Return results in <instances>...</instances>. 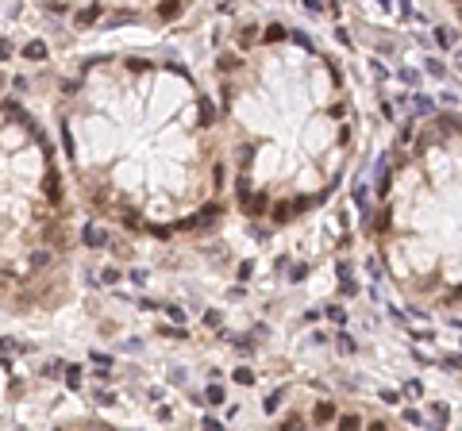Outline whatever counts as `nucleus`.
Returning <instances> with one entry per match:
<instances>
[{
	"instance_id": "obj_14",
	"label": "nucleus",
	"mask_w": 462,
	"mask_h": 431,
	"mask_svg": "<svg viewBox=\"0 0 462 431\" xmlns=\"http://www.w3.org/2000/svg\"><path fill=\"white\" fill-rule=\"evenodd\" d=\"M427 73H431V77H447L443 62H436V58H427Z\"/></svg>"
},
{
	"instance_id": "obj_20",
	"label": "nucleus",
	"mask_w": 462,
	"mask_h": 431,
	"mask_svg": "<svg viewBox=\"0 0 462 431\" xmlns=\"http://www.w3.org/2000/svg\"><path fill=\"white\" fill-rule=\"evenodd\" d=\"M285 35H289L285 27H270V31H266V39H270V43H278V39H285Z\"/></svg>"
},
{
	"instance_id": "obj_12",
	"label": "nucleus",
	"mask_w": 462,
	"mask_h": 431,
	"mask_svg": "<svg viewBox=\"0 0 462 431\" xmlns=\"http://www.w3.org/2000/svg\"><path fill=\"white\" fill-rule=\"evenodd\" d=\"M177 12H181V0H162V16H177Z\"/></svg>"
},
{
	"instance_id": "obj_24",
	"label": "nucleus",
	"mask_w": 462,
	"mask_h": 431,
	"mask_svg": "<svg viewBox=\"0 0 462 431\" xmlns=\"http://www.w3.org/2000/svg\"><path fill=\"white\" fill-rule=\"evenodd\" d=\"M439 127H443V131H454V127H458V116H443V120H439Z\"/></svg>"
},
{
	"instance_id": "obj_30",
	"label": "nucleus",
	"mask_w": 462,
	"mask_h": 431,
	"mask_svg": "<svg viewBox=\"0 0 462 431\" xmlns=\"http://www.w3.org/2000/svg\"><path fill=\"white\" fill-rule=\"evenodd\" d=\"M305 4H308L312 12H323V0H305Z\"/></svg>"
},
{
	"instance_id": "obj_6",
	"label": "nucleus",
	"mask_w": 462,
	"mask_h": 431,
	"mask_svg": "<svg viewBox=\"0 0 462 431\" xmlns=\"http://www.w3.org/2000/svg\"><path fill=\"white\" fill-rule=\"evenodd\" d=\"M436 43L447 50V46H454V43H458V35H454L451 27H436Z\"/></svg>"
},
{
	"instance_id": "obj_8",
	"label": "nucleus",
	"mask_w": 462,
	"mask_h": 431,
	"mask_svg": "<svg viewBox=\"0 0 462 431\" xmlns=\"http://www.w3.org/2000/svg\"><path fill=\"white\" fill-rule=\"evenodd\" d=\"M431 420L447 427V423H451V408H447V405H431Z\"/></svg>"
},
{
	"instance_id": "obj_1",
	"label": "nucleus",
	"mask_w": 462,
	"mask_h": 431,
	"mask_svg": "<svg viewBox=\"0 0 462 431\" xmlns=\"http://www.w3.org/2000/svg\"><path fill=\"white\" fill-rule=\"evenodd\" d=\"M81 239H85V247H108V231H104V227H96V224H85Z\"/></svg>"
},
{
	"instance_id": "obj_28",
	"label": "nucleus",
	"mask_w": 462,
	"mask_h": 431,
	"mask_svg": "<svg viewBox=\"0 0 462 431\" xmlns=\"http://www.w3.org/2000/svg\"><path fill=\"white\" fill-rule=\"evenodd\" d=\"M8 54H12V43H4V39H0V62L8 58Z\"/></svg>"
},
{
	"instance_id": "obj_3",
	"label": "nucleus",
	"mask_w": 462,
	"mask_h": 431,
	"mask_svg": "<svg viewBox=\"0 0 462 431\" xmlns=\"http://www.w3.org/2000/svg\"><path fill=\"white\" fill-rule=\"evenodd\" d=\"M374 177H377V193H389V177H393V170H389V162H385V158L377 162V173H374Z\"/></svg>"
},
{
	"instance_id": "obj_25",
	"label": "nucleus",
	"mask_w": 462,
	"mask_h": 431,
	"mask_svg": "<svg viewBox=\"0 0 462 431\" xmlns=\"http://www.w3.org/2000/svg\"><path fill=\"white\" fill-rule=\"evenodd\" d=\"M339 351L350 354V351H355V339H350V335H339Z\"/></svg>"
},
{
	"instance_id": "obj_16",
	"label": "nucleus",
	"mask_w": 462,
	"mask_h": 431,
	"mask_svg": "<svg viewBox=\"0 0 462 431\" xmlns=\"http://www.w3.org/2000/svg\"><path fill=\"white\" fill-rule=\"evenodd\" d=\"M266 208H270V200H266V197L251 200V216H262V212H266Z\"/></svg>"
},
{
	"instance_id": "obj_17",
	"label": "nucleus",
	"mask_w": 462,
	"mask_h": 431,
	"mask_svg": "<svg viewBox=\"0 0 462 431\" xmlns=\"http://www.w3.org/2000/svg\"><path fill=\"white\" fill-rule=\"evenodd\" d=\"M235 381H239V385H254V373H251V370H243V366H239V370H235Z\"/></svg>"
},
{
	"instance_id": "obj_13",
	"label": "nucleus",
	"mask_w": 462,
	"mask_h": 431,
	"mask_svg": "<svg viewBox=\"0 0 462 431\" xmlns=\"http://www.w3.org/2000/svg\"><path fill=\"white\" fill-rule=\"evenodd\" d=\"M227 343L235 346V351H243V354H247V351H254V339H231V335H227Z\"/></svg>"
},
{
	"instance_id": "obj_7",
	"label": "nucleus",
	"mask_w": 462,
	"mask_h": 431,
	"mask_svg": "<svg viewBox=\"0 0 462 431\" xmlns=\"http://www.w3.org/2000/svg\"><path fill=\"white\" fill-rule=\"evenodd\" d=\"M312 416H316V420H320V423L335 420V405H328V400H320V405H316V412H312Z\"/></svg>"
},
{
	"instance_id": "obj_4",
	"label": "nucleus",
	"mask_w": 462,
	"mask_h": 431,
	"mask_svg": "<svg viewBox=\"0 0 462 431\" xmlns=\"http://www.w3.org/2000/svg\"><path fill=\"white\" fill-rule=\"evenodd\" d=\"M197 112H201V123H204V127H208V123H216V108H212V100H208V96H201Z\"/></svg>"
},
{
	"instance_id": "obj_5",
	"label": "nucleus",
	"mask_w": 462,
	"mask_h": 431,
	"mask_svg": "<svg viewBox=\"0 0 462 431\" xmlns=\"http://www.w3.org/2000/svg\"><path fill=\"white\" fill-rule=\"evenodd\" d=\"M224 400H227V397H224V385H216V381H212V385L204 389V405H224Z\"/></svg>"
},
{
	"instance_id": "obj_31",
	"label": "nucleus",
	"mask_w": 462,
	"mask_h": 431,
	"mask_svg": "<svg viewBox=\"0 0 462 431\" xmlns=\"http://www.w3.org/2000/svg\"><path fill=\"white\" fill-rule=\"evenodd\" d=\"M377 4H382V8H389V0H377Z\"/></svg>"
},
{
	"instance_id": "obj_19",
	"label": "nucleus",
	"mask_w": 462,
	"mask_h": 431,
	"mask_svg": "<svg viewBox=\"0 0 462 431\" xmlns=\"http://www.w3.org/2000/svg\"><path fill=\"white\" fill-rule=\"evenodd\" d=\"M377 397H382L385 405H397V400H401V393H393V389H382V393H377Z\"/></svg>"
},
{
	"instance_id": "obj_9",
	"label": "nucleus",
	"mask_w": 462,
	"mask_h": 431,
	"mask_svg": "<svg viewBox=\"0 0 462 431\" xmlns=\"http://www.w3.org/2000/svg\"><path fill=\"white\" fill-rule=\"evenodd\" d=\"M412 112L416 116H431V100H427V96H412Z\"/></svg>"
},
{
	"instance_id": "obj_10",
	"label": "nucleus",
	"mask_w": 462,
	"mask_h": 431,
	"mask_svg": "<svg viewBox=\"0 0 462 431\" xmlns=\"http://www.w3.org/2000/svg\"><path fill=\"white\" fill-rule=\"evenodd\" d=\"M443 370H462V354H443Z\"/></svg>"
},
{
	"instance_id": "obj_23",
	"label": "nucleus",
	"mask_w": 462,
	"mask_h": 431,
	"mask_svg": "<svg viewBox=\"0 0 462 431\" xmlns=\"http://www.w3.org/2000/svg\"><path fill=\"white\" fill-rule=\"evenodd\" d=\"M251 274H254V262H243L239 266V281H251Z\"/></svg>"
},
{
	"instance_id": "obj_29",
	"label": "nucleus",
	"mask_w": 462,
	"mask_h": 431,
	"mask_svg": "<svg viewBox=\"0 0 462 431\" xmlns=\"http://www.w3.org/2000/svg\"><path fill=\"white\" fill-rule=\"evenodd\" d=\"M401 16H404V19H412V4H409V0H401Z\"/></svg>"
},
{
	"instance_id": "obj_15",
	"label": "nucleus",
	"mask_w": 462,
	"mask_h": 431,
	"mask_svg": "<svg viewBox=\"0 0 462 431\" xmlns=\"http://www.w3.org/2000/svg\"><path fill=\"white\" fill-rule=\"evenodd\" d=\"M66 385H73V389L81 385V370H77V366H70V370H66Z\"/></svg>"
},
{
	"instance_id": "obj_26",
	"label": "nucleus",
	"mask_w": 462,
	"mask_h": 431,
	"mask_svg": "<svg viewBox=\"0 0 462 431\" xmlns=\"http://www.w3.org/2000/svg\"><path fill=\"white\" fill-rule=\"evenodd\" d=\"M404 393H409V397H420V393H424V385H420V381H409V385H404Z\"/></svg>"
},
{
	"instance_id": "obj_22",
	"label": "nucleus",
	"mask_w": 462,
	"mask_h": 431,
	"mask_svg": "<svg viewBox=\"0 0 462 431\" xmlns=\"http://www.w3.org/2000/svg\"><path fill=\"white\" fill-rule=\"evenodd\" d=\"M235 66H239L235 54H224V58H220V69H235Z\"/></svg>"
},
{
	"instance_id": "obj_11",
	"label": "nucleus",
	"mask_w": 462,
	"mask_h": 431,
	"mask_svg": "<svg viewBox=\"0 0 462 431\" xmlns=\"http://www.w3.org/2000/svg\"><path fill=\"white\" fill-rule=\"evenodd\" d=\"M404 423H416V427H424V412H416V408H404Z\"/></svg>"
},
{
	"instance_id": "obj_18",
	"label": "nucleus",
	"mask_w": 462,
	"mask_h": 431,
	"mask_svg": "<svg viewBox=\"0 0 462 431\" xmlns=\"http://www.w3.org/2000/svg\"><path fill=\"white\" fill-rule=\"evenodd\" d=\"M166 316H170V319H174V324H181V319H185V312H181V308H177V304H166Z\"/></svg>"
},
{
	"instance_id": "obj_2",
	"label": "nucleus",
	"mask_w": 462,
	"mask_h": 431,
	"mask_svg": "<svg viewBox=\"0 0 462 431\" xmlns=\"http://www.w3.org/2000/svg\"><path fill=\"white\" fill-rule=\"evenodd\" d=\"M23 58L27 62H43L46 58V43H43V39H31V43L23 46Z\"/></svg>"
},
{
	"instance_id": "obj_27",
	"label": "nucleus",
	"mask_w": 462,
	"mask_h": 431,
	"mask_svg": "<svg viewBox=\"0 0 462 431\" xmlns=\"http://www.w3.org/2000/svg\"><path fill=\"white\" fill-rule=\"evenodd\" d=\"M339 427H358V416H339Z\"/></svg>"
},
{
	"instance_id": "obj_21",
	"label": "nucleus",
	"mask_w": 462,
	"mask_h": 431,
	"mask_svg": "<svg viewBox=\"0 0 462 431\" xmlns=\"http://www.w3.org/2000/svg\"><path fill=\"white\" fill-rule=\"evenodd\" d=\"M281 397H285V393H281V389H278V393H274V397H270V400H266V412H278V405H281Z\"/></svg>"
}]
</instances>
